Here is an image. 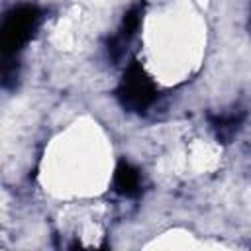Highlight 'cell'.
<instances>
[{"instance_id": "4", "label": "cell", "mask_w": 251, "mask_h": 251, "mask_svg": "<svg viewBox=\"0 0 251 251\" xmlns=\"http://www.w3.org/2000/svg\"><path fill=\"white\" fill-rule=\"evenodd\" d=\"M114 190L126 198H133L141 192V176L127 161H120L114 173Z\"/></svg>"}, {"instance_id": "2", "label": "cell", "mask_w": 251, "mask_h": 251, "mask_svg": "<svg viewBox=\"0 0 251 251\" xmlns=\"http://www.w3.org/2000/svg\"><path fill=\"white\" fill-rule=\"evenodd\" d=\"M116 96L122 108L129 112H145L157 100V86L141 69V65L133 61L126 69L124 78L116 90Z\"/></svg>"}, {"instance_id": "1", "label": "cell", "mask_w": 251, "mask_h": 251, "mask_svg": "<svg viewBox=\"0 0 251 251\" xmlns=\"http://www.w3.org/2000/svg\"><path fill=\"white\" fill-rule=\"evenodd\" d=\"M41 14L35 6L24 4L14 8L2 25V55L4 59H16V53L31 39Z\"/></svg>"}, {"instance_id": "3", "label": "cell", "mask_w": 251, "mask_h": 251, "mask_svg": "<svg viewBox=\"0 0 251 251\" xmlns=\"http://www.w3.org/2000/svg\"><path fill=\"white\" fill-rule=\"evenodd\" d=\"M245 118H247L245 110H231V112H226V114L210 116V126H212L218 141L229 143L237 135V131L241 129Z\"/></svg>"}]
</instances>
